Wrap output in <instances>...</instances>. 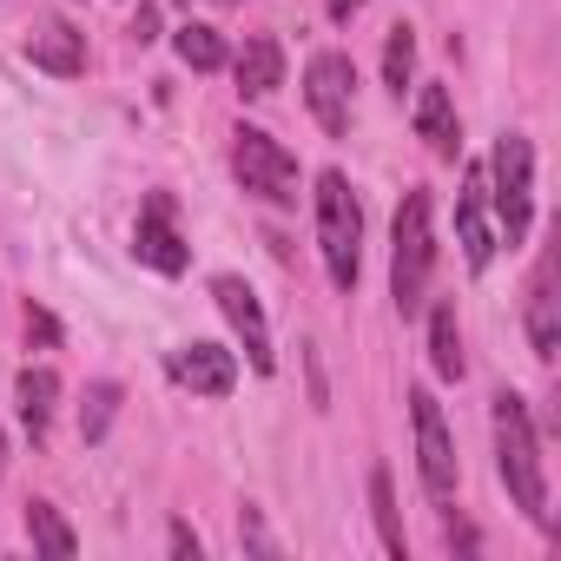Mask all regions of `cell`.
<instances>
[{"label": "cell", "mask_w": 561, "mask_h": 561, "mask_svg": "<svg viewBox=\"0 0 561 561\" xmlns=\"http://www.w3.org/2000/svg\"><path fill=\"white\" fill-rule=\"evenodd\" d=\"M113 410H119V383H113V377L87 383V403H80V443H100V436L113 430Z\"/></svg>", "instance_id": "44dd1931"}, {"label": "cell", "mask_w": 561, "mask_h": 561, "mask_svg": "<svg viewBox=\"0 0 561 561\" xmlns=\"http://www.w3.org/2000/svg\"><path fill=\"white\" fill-rule=\"evenodd\" d=\"M172 554H179V561H198V554H205V541H198L185 522H172Z\"/></svg>", "instance_id": "d4e9b609"}, {"label": "cell", "mask_w": 561, "mask_h": 561, "mask_svg": "<svg viewBox=\"0 0 561 561\" xmlns=\"http://www.w3.org/2000/svg\"><path fill=\"white\" fill-rule=\"evenodd\" d=\"M231 8H238V0H231Z\"/></svg>", "instance_id": "f1b7e54d"}, {"label": "cell", "mask_w": 561, "mask_h": 561, "mask_svg": "<svg viewBox=\"0 0 561 561\" xmlns=\"http://www.w3.org/2000/svg\"><path fill=\"white\" fill-rule=\"evenodd\" d=\"M27 535H34V548L54 554V561H73V554H80V535L67 528V515H60L54 502H27Z\"/></svg>", "instance_id": "d6986e66"}, {"label": "cell", "mask_w": 561, "mask_h": 561, "mask_svg": "<svg viewBox=\"0 0 561 561\" xmlns=\"http://www.w3.org/2000/svg\"><path fill=\"white\" fill-rule=\"evenodd\" d=\"M0 469H8V436H0Z\"/></svg>", "instance_id": "83f0119b"}, {"label": "cell", "mask_w": 561, "mask_h": 561, "mask_svg": "<svg viewBox=\"0 0 561 561\" xmlns=\"http://www.w3.org/2000/svg\"><path fill=\"white\" fill-rule=\"evenodd\" d=\"M410 416H416V469H423V489L436 502H456V443H449L443 403L430 390H410Z\"/></svg>", "instance_id": "8992f818"}, {"label": "cell", "mask_w": 561, "mask_h": 561, "mask_svg": "<svg viewBox=\"0 0 561 561\" xmlns=\"http://www.w3.org/2000/svg\"><path fill=\"white\" fill-rule=\"evenodd\" d=\"M225 67L238 73V93H244V100H271L277 87H285V47H277L271 34H251Z\"/></svg>", "instance_id": "7c38bea8"}, {"label": "cell", "mask_w": 561, "mask_h": 561, "mask_svg": "<svg viewBox=\"0 0 561 561\" xmlns=\"http://www.w3.org/2000/svg\"><path fill=\"white\" fill-rule=\"evenodd\" d=\"M172 47H179V60H185L192 73H218V67L231 60L225 34H218V27H205V21H185V27L172 34Z\"/></svg>", "instance_id": "ac0fdd59"}, {"label": "cell", "mask_w": 561, "mask_h": 561, "mask_svg": "<svg viewBox=\"0 0 561 561\" xmlns=\"http://www.w3.org/2000/svg\"><path fill=\"white\" fill-rule=\"evenodd\" d=\"M211 298H218V311L231 318V331L244 337V357H251V370H257V377H271V370H277V351H271V331H264V311H257L251 285L225 271V277H211Z\"/></svg>", "instance_id": "ba28073f"}, {"label": "cell", "mask_w": 561, "mask_h": 561, "mask_svg": "<svg viewBox=\"0 0 561 561\" xmlns=\"http://www.w3.org/2000/svg\"><path fill=\"white\" fill-rule=\"evenodd\" d=\"M370 515H377V535L397 561H410V535H403V515H397V489H390V469H370Z\"/></svg>", "instance_id": "ffe728a7"}, {"label": "cell", "mask_w": 561, "mask_h": 561, "mask_svg": "<svg viewBox=\"0 0 561 561\" xmlns=\"http://www.w3.org/2000/svg\"><path fill=\"white\" fill-rule=\"evenodd\" d=\"M410 73H416V27H390V41H383V87L403 100Z\"/></svg>", "instance_id": "7402d4cb"}, {"label": "cell", "mask_w": 561, "mask_h": 561, "mask_svg": "<svg viewBox=\"0 0 561 561\" xmlns=\"http://www.w3.org/2000/svg\"><path fill=\"white\" fill-rule=\"evenodd\" d=\"M27 60L54 80H73V73H87V34L73 21H41L27 41Z\"/></svg>", "instance_id": "4fadbf2b"}, {"label": "cell", "mask_w": 561, "mask_h": 561, "mask_svg": "<svg viewBox=\"0 0 561 561\" xmlns=\"http://www.w3.org/2000/svg\"><path fill=\"white\" fill-rule=\"evenodd\" d=\"M318 244H324V271L331 285L351 298L357 291V244H364V205L351 192L344 172H318Z\"/></svg>", "instance_id": "3957f363"}, {"label": "cell", "mask_w": 561, "mask_h": 561, "mask_svg": "<svg viewBox=\"0 0 561 561\" xmlns=\"http://www.w3.org/2000/svg\"><path fill=\"white\" fill-rule=\"evenodd\" d=\"M456 231H462V257H469V271H489V257H495V225H489V172L482 165H469L462 172V192H456Z\"/></svg>", "instance_id": "30bf717a"}, {"label": "cell", "mask_w": 561, "mask_h": 561, "mask_svg": "<svg viewBox=\"0 0 561 561\" xmlns=\"http://www.w3.org/2000/svg\"><path fill=\"white\" fill-rule=\"evenodd\" d=\"M489 205L502 218L495 238L522 244L528 238V218H535V146L522 133H502L495 139V159H489Z\"/></svg>", "instance_id": "277c9868"}, {"label": "cell", "mask_w": 561, "mask_h": 561, "mask_svg": "<svg viewBox=\"0 0 561 561\" xmlns=\"http://www.w3.org/2000/svg\"><path fill=\"white\" fill-rule=\"evenodd\" d=\"M416 133L430 139L436 159H456V152H462V126H456L449 87H416Z\"/></svg>", "instance_id": "5bb4252c"}, {"label": "cell", "mask_w": 561, "mask_h": 561, "mask_svg": "<svg viewBox=\"0 0 561 561\" xmlns=\"http://www.w3.org/2000/svg\"><path fill=\"white\" fill-rule=\"evenodd\" d=\"M528 337H535V357H541V364L561 351V318H554V251L535 264V285H528Z\"/></svg>", "instance_id": "9a60e30c"}, {"label": "cell", "mask_w": 561, "mask_h": 561, "mask_svg": "<svg viewBox=\"0 0 561 561\" xmlns=\"http://www.w3.org/2000/svg\"><path fill=\"white\" fill-rule=\"evenodd\" d=\"M351 87H357V73H351V60L344 54H318L311 67H305V100H311V119L337 139V133H351Z\"/></svg>", "instance_id": "52a82bcc"}, {"label": "cell", "mask_w": 561, "mask_h": 561, "mask_svg": "<svg viewBox=\"0 0 561 561\" xmlns=\"http://www.w3.org/2000/svg\"><path fill=\"white\" fill-rule=\"evenodd\" d=\"M133 251H139V264H152L159 277H179V271L192 264V251H185V238H179V225H172V192H152V198H146L139 231H133Z\"/></svg>", "instance_id": "9c48e42d"}, {"label": "cell", "mask_w": 561, "mask_h": 561, "mask_svg": "<svg viewBox=\"0 0 561 561\" xmlns=\"http://www.w3.org/2000/svg\"><path fill=\"white\" fill-rule=\"evenodd\" d=\"M430 364L443 383H462V331H456V298L430 311Z\"/></svg>", "instance_id": "e0dca14e"}, {"label": "cell", "mask_w": 561, "mask_h": 561, "mask_svg": "<svg viewBox=\"0 0 561 561\" xmlns=\"http://www.w3.org/2000/svg\"><path fill=\"white\" fill-rule=\"evenodd\" d=\"M231 172H238L244 192H257L264 205H298V159L277 146L264 126H238V133H231Z\"/></svg>", "instance_id": "5b68a950"}, {"label": "cell", "mask_w": 561, "mask_h": 561, "mask_svg": "<svg viewBox=\"0 0 561 561\" xmlns=\"http://www.w3.org/2000/svg\"><path fill=\"white\" fill-rule=\"evenodd\" d=\"M27 344L54 351V344H60V318H54V311H41V305H27Z\"/></svg>", "instance_id": "603a6c76"}, {"label": "cell", "mask_w": 561, "mask_h": 561, "mask_svg": "<svg viewBox=\"0 0 561 561\" xmlns=\"http://www.w3.org/2000/svg\"><path fill=\"white\" fill-rule=\"evenodd\" d=\"M430 264H436V238H430V192L410 185L397 205V231H390V298L403 318L423 311V285H430Z\"/></svg>", "instance_id": "7a4b0ae2"}, {"label": "cell", "mask_w": 561, "mask_h": 561, "mask_svg": "<svg viewBox=\"0 0 561 561\" xmlns=\"http://www.w3.org/2000/svg\"><path fill=\"white\" fill-rule=\"evenodd\" d=\"M126 34H133V41H139V47H152V41H159V8H139V14H133V27H126Z\"/></svg>", "instance_id": "cb8c5ba5"}, {"label": "cell", "mask_w": 561, "mask_h": 561, "mask_svg": "<svg viewBox=\"0 0 561 561\" xmlns=\"http://www.w3.org/2000/svg\"><path fill=\"white\" fill-rule=\"evenodd\" d=\"M357 8H364V0H331V21H337V27H351V14H357Z\"/></svg>", "instance_id": "4316f807"}, {"label": "cell", "mask_w": 561, "mask_h": 561, "mask_svg": "<svg viewBox=\"0 0 561 561\" xmlns=\"http://www.w3.org/2000/svg\"><path fill=\"white\" fill-rule=\"evenodd\" d=\"M165 370H172V383H185L192 397H231V390H238V357H231L225 344H179V351L165 357Z\"/></svg>", "instance_id": "8fae6325"}, {"label": "cell", "mask_w": 561, "mask_h": 561, "mask_svg": "<svg viewBox=\"0 0 561 561\" xmlns=\"http://www.w3.org/2000/svg\"><path fill=\"white\" fill-rule=\"evenodd\" d=\"M495 469L515 495V508L528 522H548V476H541V443H535V423H528V403L515 390L495 397Z\"/></svg>", "instance_id": "6da1fadb"}, {"label": "cell", "mask_w": 561, "mask_h": 561, "mask_svg": "<svg viewBox=\"0 0 561 561\" xmlns=\"http://www.w3.org/2000/svg\"><path fill=\"white\" fill-rule=\"evenodd\" d=\"M449 548H456V554H476V528L456 522V515H449Z\"/></svg>", "instance_id": "484cf974"}, {"label": "cell", "mask_w": 561, "mask_h": 561, "mask_svg": "<svg viewBox=\"0 0 561 561\" xmlns=\"http://www.w3.org/2000/svg\"><path fill=\"white\" fill-rule=\"evenodd\" d=\"M14 403H21L27 436L41 443V436H47V423H54V410H60V377H54L47 364H27V370L14 377Z\"/></svg>", "instance_id": "2e32d148"}]
</instances>
